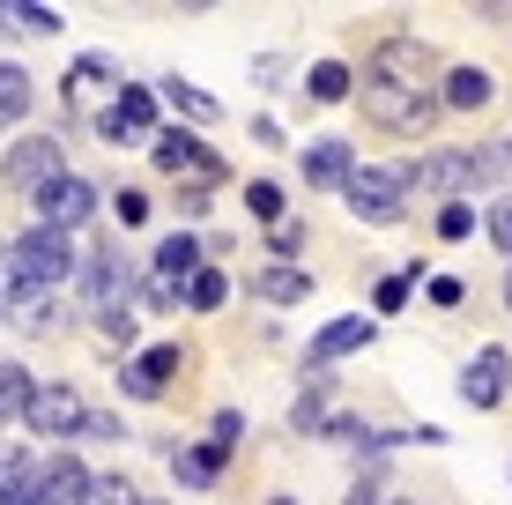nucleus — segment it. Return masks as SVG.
<instances>
[{"label": "nucleus", "mask_w": 512, "mask_h": 505, "mask_svg": "<svg viewBox=\"0 0 512 505\" xmlns=\"http://www.w3.org/2000/svg\"><path fill=\"white\" fill-rule=\"evenodd\" d=\"M75 268H82V253H75V238L67 231H23L8 246V260H0V275H8V290H60V283H75Z\"/></svg>", "instance_id": "1"}, {"label": "nucleus", "mask_w": 512, "mask_h": 505, "mask_svg": "<svg viewBox=\"0 0 512 505\" xmlns=\"http://www.w3.org/2000/svg\"><path fill=\"white\" fill-rule=\"evenodd\" d=\"M364 112L379 119V127H394V134H423L438 119V104L446 97H423V90H409V82H386V75H364Z\"/></svg>", "instance_id": "2"}, {"label": "nucleus", "mask_w": 512, "mask_h": 505, "mask_svg": "<svg viewBox=\"0 0 512 505\" xmlns=\"http://www.w3.org/2000/svg\"><path fill=\"white\" fill-rule=\"evenodd\" d=\"M342 201L357 208L364 223H401V216H409V179H401V164L394 171L357 164V171H349V186H342Z\"/></svg>", "instance_id": "3"}, {"label": "nucleus", "mask_w": 512, "mask_h": 505, "mask_svg": "<svg viewBox=\"0 0 512 505\" xmlns=\"http://www.w3.org/2000/svg\"><path fill=\"white\" fill-rule=\"evenodd\" d=\"M90 208H97V186L75 179V171H60L52 186H38V223H45V231H75Z\"/></svg>", "instance_id": "4"}, {"label": "nucleus", "mask_w": 512, "mask_h": 505, "mask_svg": "<svg viewBox=\"0 0 512 505\" xmlns=\"http://www.w3.org/2000/svg\"><path fill=\"white\" fill-rule=\"evenodd\" d=\"M38 439H67V431H82L90 424V409H82V394L75 387H38L30 394V416H23Z\"/></svg>", "instance_id": "5"}, {"label": "nucleus", "mask_w": 512, "mask_h": 505, "mask_svg": "<svg viewBox=\"0 0 512 505\" xmlns=\"http://www.w3.org/2000/svg\"><path fill=\"white\" fill-rule=\"evenodd\" d=\"M0 171H8L15 186H30V194L52 186V179H60V134H30L23 149H8V164H0Z\"/></svg>", "instance_id": "6"}, {"label": "nucleus", "mask_w": 512, "mask_h": 505, "mask_svg": "<svg viewBox=\"0 0 512 505\" xmlns=\"http://www.w3.org/2000/svg\"><path fill=\"white\" fill-rule=\"evenodd\" d=\"M127 298H134L127 253H90V305H97V320L104 312H127Z\"/></svg>", "instance_id": "7"}, {"label": "nucleus", "mask_w": 512, "mask_h": 505, "mask_svg": "<svg viewBox=\"0 0 512 505\" xmlns=\"http://www.w3.org/2000/svg\"><path fill=\"white\" fill-rule=\"evenodd\" d=\"M97 127H104V142H141V134L156 127V97L141 90V82H127V90H119V104L97 119Z\"/></svg>", "instance_id": "8"}, {"label": "nucleus", "mask_w": 512, "mask_h": 505, "mask_svg": "<svg viewBox=\"0 0 512 505\" xmlns=\"http://www.w3.org/2000/svg\"><path fill=\"white\" fill-rule=\"evenodd\" d=\"M505 387H512V357L505 350H475V364L461 372V394H468L475 409H498Z\"/></svg>", "instance_id": "9"}, {"label": "nucleus", "mask_w": 512, "mask_h": 505, "mask_svg": "<svg viewBox=\"0 0 512 505\" xmlns=\"http://www.w3.org/2000/svg\"><path fill=\"white\" fill-rule=\"evenodd\" d=\"M171 372H179V342H156V350H141L127 372H119V387H127V394H164Z\"/></svg>", "instance_id": "10"}, {"label": "nucleus", "mask_w": 512, "mask_h": 505, "mask_svg": "<svg viewBox=\"0 0 512 505\" xmlns=\"http://www.w3.org/2000/svg\"><path fill=\"white\" fill-rule=\"evenodd\" d=\"M349 171H357V149H349L342 134H327V142L305 149V179L312 186H349Z\"/></svg>", "instance_id": "11"}, {"label": "nucleus", "mask_w": 512, "mask_h": 505, "mask_svg": "<svg viewBox=\"0 0 512 505\" xmlns=\"http://www.w3.org/2000/svg\"><path fill=\"white\" fill-rule=\"evenodd\" d=\"M82 491H90V468H82L75 454H52L45 461V491H38V505H82Z\"/></svg>", "instance_id": "12"}, {"label": "nucleus", "mask_w": 512, "mask_h": 505, "mask_svg": "<svg viewBox=\"0 0 512 505\" xmlns=\"http://www.w3.org/2000/svg\"><path fill=\"white\" fill-rule=\"evenodd\" d=\"M156 164H164V171H201L208 186L223 179V164H216L201 142H193V134H164V142H156Z\"/></svg>", "instance_id": "13"}, {"label": "nucleus", "mask_w": 512, "mask_h": 505, "mask_svg": "<svg viewBox=\"0 0 512 505\" xmlns=\"http://www.w3.org/2000/svg\"><path fill=\"white\" fill-rule=\"evenodd\" d=\"M193 275H201V246H193L186 231H179V238H164V246H156V283L179 290V283H193Z\"/></svg>", "instance_id": "14"}, {"label": "nucleus", "mask_w": 512, "mask_h": 505, "mask_svg": "<svg viewBox=\"0 0 512 505\" xmlns=\"http://www.w3.org/2000/svg\"><path fill=\"white\" fill-rule=\"evenodd\" d=\"M38 491H45V461H30V454L0 461V505H38Z\"/></svg>", "instance_id": "15"}, {"label": "nucleus", "mask_w": 512, "mask_h": 505, "mask_svg": "<svg viewBox=\"0 0 512 505\" xmlns=\"http://www.w3.org/2000/svg\"><path fill=\"white\" fill-rule=\"evenodd\" d=\"M372 342V320H334V327H320L312 335V372H320L327 357H342V350H364Z\"/></svg>", "instance_id": "16"}, {"label": "nucleus", "mask_w": 512, "mask_h": 505, "mask_svg": "<svg viewBox=\"0 0 512 505\" xmlns=\"http://www.w3.org/2000/svg\"><path fill=\"white\" fill-rule=\"evenodd\" d=\"M438 97H446L453 112H475V104H490V75H483V67H453Z\"/></svg>", "instance_id": "17"}, {"label": "nucleus", "mask_w": 512, "mask_h": 505, "mask_svg": "<svg viewBox=\"0 0 512 505\" xmlns=\"http://www.w3.org/2000/svg\"><path fill=\"white\" fill-rule=\"evenodd\" d=\"M23 112H30V75L15 60H0V134H8Z\"/></svg>", "instance_id": "18"}, {"label": "nucleus", "mask_w": 512, "mask_h": 505, "mask_svg": "<svg viewBox=\"0 0 512 505\" xmlns=\"http://www.w3.org/2000/svg\"><path fill=\"white\" fill-rule=\"evenodd\" d=\"M260 298H268V305H305L312 298V275L305 268H268V275H260Z\"/></svg>", "instance_id": "19"}, {"label": "nucleus", "mask_w": 512, "mask_h": 505, "mask_svg": "<svg viewBox=\"0 0 512 505\" xmlns=\"http://www.w3.org/2000/svg\"><path fill=\"white\" fill-rule=\"evenodd\" d=\"M171 468H179V483L208 491V483L223 476V454H216V446H186V454H171Z\"/></svg>", "instance_id": "20"}, {"label": "nucleus", "mask_w": 512, "mask_h": 505, "mask_svg": "<svg viewBox=\"0 0 512 505\" xmlns=\"http://www.w3.org/2000/svg\"><path fill=\"white\" fill-rule=\"evenodd\" d=\"M30 372L23 364H0V424H15V416H30Z\"/></svg>", "instance_id": "21"}, {"label": "nucleus", "mask_w": 512, "mask_h": 505, "mask_svg": "<svg viewBox=\"0 0 512 505\" xmlns=\"http://www.w3.org/2000/svg\"><path fill=\"white\" fill-rule=\"evenodd\" d=\"M305 90L320 97V104H342V97H349V67H342V60H320V67L305 75Z\"/></svg>", "instance_id": "22"}, {"label": "nucleus", "mask_w": 512, "mask_h": 505, "mask_svg": "<svg viewBox=\"0 0 512 505\" xmlns=\"http://www.w3.org/2000/svg\"><path fill=\"white\" fill-rule=\"evenodd\" d=\"M223 298H231V283H223V268H201V275H193V283H186V305H193V312H216Z\"/></svg>", "instance_id": "23"}, {"label": "nucleus", "mask_w": 512, "mask_h": 505, "mask_svg": "<svg viewBox=\"0 0 512 505\" xmlns=\"http://www.w3.org/2000/svg\"><path fill=\"white\" fill-rule=\"evenodd\" d=\"M82 505H141L127 476H90V491H82Z\"/></svg>", "instance_id": "24"}, {"label": "nucleus", "mask_w": 512, "mask_h": 505, "mask_svg": "<svg viewBox=\"0 0 512 505\" xmlns=\"http://www.w3.org/2000/svg\"><path fill=\"white\" fill-rule=\"evenodd\" d=\"M164 104H179V112H186V119H216V97H201V90H186V82H179V75H171V82H164Z\"/></svg>", "instance_id": "25"}, {"label": "nucleus", "mask_w": 512, "mask_h": 505, "mask_svg": "<svg viewBox=\"0 0 512 505\" xmlns=\"http://www.w3.org/2000/svg\"><path fill=\"white\" fill-rule=\"evenodd\" d=\"M0 15H15V23H23V30H38V38H52V30H60V15L38 8V0H15V8H0Z\"/></svg>", "instance_id": "26"}, {"label": "nucleus", "mask_w": 512, "mask_h": 505, "mask_svg": "<svg viewBox=\"0 0 512 505\" xmlns=\"http://www.w3.org/2000/svg\"><path fill=\"white\" fill-rule=\"evenodd\" d=\"M245 208L275 223V216H282V186H275V179H253V186H245Z\"/></svg>", "instance_id": "27"}, {"label": "nucleus", "mask_w": 512, "mask_h": 505, "mask_svg": "<svg viewBox=\"0 0 512 505\" xmlns=\"http://www.w3.org/2000/svg\"><path fill=\"white\" fill-rule=\"evenodd\" d=\"M475 231V208L468 201H446V208H438V238H468Z\"/></svg>", "instance_id": "28"}, {"label": "nucleus", "mask_w": 512, "mask_h": 505, "mask_svg": "<svg viewBox=\"0 0 512 505\" xmlns=\"http://www.w3.org/2000/svg\"><path fill=\"white\" fill-rule=\"evenodd\" d=\"M238 439H245V416H238V409H223V416H216V439H208V446H216V454H231Z\"/></svg>", "instance_id": "29"}, {"label": "nucleus", "mask_w": 512, "mask_h": 505, "mask_svg": "<svg viewBox=\"0 0 512 505\" xmlns=\"http://www.w3.org/2000/svg\"><path fill=\"white\" fill-rule=\"evenodd\" d=\"M409 283H416V275H386V283H379V312H401V305H409Z\"/></svg>", "instance_id": "30"}, {"label": "nucleus", "mask_w": 512, "mask_h": 505, "mask_svg": "<svg viewBox=\"0 0 512 505\" xmlns=\"http://www.w3.org/2000/svg\"><path fill=\"white\" fill-rule=\"evenodd\" d=\"M490 246H498V253H512V201H498V208H490Z\"/></svg>", "instance_id": "31"}, {"label": "nucleus", "mask_w": 512, "mask_h": 505, "mask_svg": "<svg viewBox=\"0 0 512 505\" xmlns=\"http://www.w3.org/2000/svg\"><path fill=\"white\" fill-rule=\"evenodd\" d=\"M97 327H104V335H112V342H134V312H104Z\"/></svg>", "instance_id": "32"}, {"label": "nucleus", "mask_w": 512, "mask_h": 505, "mask_svg": "<svg viewBox=\"0 0 512 505\" xmlns=\"http://www.w3.org/2000/svg\"><path fill=\"white\" fill-rule=\"evenodd\" d=\"M305 246V231H297V223H275V238H268V253H297Z\"/></svg>", "instance_id": "33"}, {"label": "nucleus", "mask_w": 512, "mask_h": 505, "mask_svg": "<svg viewBox=\"0 0 512 505\" xmlns=\"http://www.w3.org/2000/svg\"><path fill=\"white\" fill-rule=\"evenodd\" d=\"M208 201H216V194H208V186H179V208H186V216H201Z\"/></svg>", "instance_id": "34"}, {"label": "nucleus", "mask_w": 512, "mask_h": 505, "mask_svg": "<svg viewBox=\"0 0 512 505\" xmlns=\"http://www.w3.org/2000/svg\"><path fill=\"white\" fill-rule=\"evenodd\" d=\"M0 305H8V275H0ZM0 320H8V312H0Z\"/></svg>", "instance_id": "35"}, {"label": "nucleus", "mask_w": 512, "mask_h": 505, "mask_svg": "<svg viewBox=\"0 0 512 505\" xmlns=\"http://www.w3.org/2000/svg\"><path fill=\"white\" fill-rule=\"evenodd\" d=\"M505 305H512V275H505Z\"/></svg>", "instance_id": "36"}, {"label": "nucleus", "mask_w": 512, "mask_h": 505, "mask_svg": "<svg viewBox=\"0 0 512 505\" xmlns=\"http://www.w3.org/2000/svg\"><path fill=\"white\" fill-rule=\"evenodd\" d=\"M386 505H409V498H386Z\"/></svg>", "instance_id": "37"}, {"label": "nucleus", "mask_w": 512, "mask_h": 505, "mask_svg": "<svg viewBox=\"0 0 512 505\" xmlns=\"http://www.w3.org/2000/svg\"><path fill=\"white\" fill-rule=\"evenodd\" d=\"M141 505H164V498H141Z\"/></svg>", "instance_id": "38"}, {"label": "nucleus", "mask_w": 512, "mask_h": 505, "mask_svg": "<svg viewBox=\"0 0 512 505\" xmlns=\"http://www.w3.org/2000/svg\"><path fill=\"white\" fill-rule=\"evenodd\" d=\"M505 164H512V142H505Z\"/></svg>", "instance_id": "39"}]
</instances>
